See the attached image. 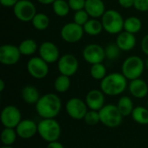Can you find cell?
Returning <instances> with one entry per match:
<instances>
[{
	"label": "cell",
	"instance_id": "cell-2",
	"mask_svg": "<svg viewBox=\"0 0 148 148\" xmlns=\"http://www.w3.org/2000/svg\"><path fill=\"white\" fill-rule=\"evenodd\" d=\"M128 88L127 79L123 75L122 73L114 72L107 75L100 84L101 90L108 96H117L125 92Z\"/></svg>",
	"mask_w": 148,
	"mask_h": 148
},
{
	"label": "cell",
	"instance_id": "cell-13",
	"mask_svg": "<svg viewBox=\"0 0 148 148\" xmlns=\"http://www.w3.org/2000/svg\"><path fill=\"white\" fill-rule=\"evenodd\" d=\"M57 68L61 75L70 77L77 72L79 68V62L74 55L65 54L62 56L58 60Z\"/></svg>",
	"mask_w": 148,
	"mask_h": 148
},
{
	"label": "cell",
	"instance_id": "cell-27",
	"mask_svg": "<svg viewBox=\"0 0 148 148\" xmlns=\"http://www.w3.org/2000/svg\"><path fill=\"white\" fill-rule=\"evenodd\" d=\"M17 134L16 132L15 128H10V127H4L0 135L1 142L3 146H12L17 138Z\"/></svg>",
	"mask_w": 148,
	"mask_h": 148
},
{
	"label": "cell",
	"instance_id": "cell-37",
	"mask_svg": "<svg viewBox=\"0 0 148 148\" xmlns=\"http://www.w3.org/2000/svg\"><path fill=\"white\" fill-rule=\"evenodd\" d=\"M118 3L125 9H130L134 6V0H118Z\"/></svg>",
	"mask_w": 148,
	"mask_h": 148
},
{
	"label": "cell",
	"instance_id": "cell-18",
	"mask_svg": "<svg viewBox=\"0 0 148 148\" xmlns=\"http://www.w3.org/2000/svg\"><path fill=\"white\" fill-rule=\"evenodd\" d=\"M128 90L134 98L143 99L148 95V82L140 78L132 80L128 84Z\"/></svg>",
	"mask_w": 148,
	"mask_h": 148
},
{
	"label": "cell",
	"instance_id": "cell-6",
	"mask_svg": "<svg viewBox=\"0 0 148 148\" xmlns=\"http://www.w3.org/2000/svg\"><path fill=\"white\" fill-rule=\"evenodd\" d=\"M101 123L108 128L118 127L123 121V115L118 109L117 105L107 104L100 111Z\"/></svg>",
	"mask_w": 148,
	"mask_h": 148
},
{
	"label": "cell",
	"instance_id": "cell-44",
	"mask_svg": "<svg viewBox=\"0 0 148 148\" xmlns=\"http://www.w3.org/2000/svg\"><path fill=\"white\" fill-rule=\"evenodd\" d=\"M146 67L147 68V69H148V59L147 60V62H146Z\"/></svg>",
	"mask_w": 148,
	"mask_h": 148
},
{
	"label": "cell",
	"instance_id": "cell-16",
	"mask_svg": "<svg viewBox=\"0 0 148 148\" xmlns=\"http://www.w3.org/2000/svg\"><path fill=\"white\" fill-rule=\"evenodd\" d=\"M17 136L23 140H29L38 134V125L33 120H22L15 128Z\"/></svg>",
	"mask_w": 148,
	"mask_h": 148
},
{
	"label": "cell",
	"instance_id": "cell-28",
	"mask_svg": "<svg viewBox=\"0 0 148 148\" xmlns=\"http://www.w3.org/2000/svg\"><path fill=\"white\" fill-rule=\"evenodd\" d=\"M49 17L44 13H36L31 21L33 27L37 30H45L49 26Z\"/></svg>",
	"mask_w": 148,
	"mask_h": 148
},
{
	"label": "cell",
	"instance_id": "cell-21",
	"mask_svg": "<svg viewBox=\"0 0 148 148\" xmlns=\"http://www.w3.org/2000/svg\"><path fill=\"white\" fill-rule=\"evenodd\" d=\"M21 97L23 101L27 104H36V102L39 101L41 95L38 91V89L32 86V85H27L23 88L21 91Z\"/></svg>",
	"mask_w": 148,
	"mask_h": 148
},
{
	"label": "cell",
	"instance_id": "cell-39",
	"mask_svg": "<svg viewBox=\"0 0 148 148\" xmlns=\"http://www.w3.org/2000/svg\"><path fill=\"white\" fill-rule=\"evenodd\" d=\"M18 1L19 0H0V3L3 7H14Z\"/></svg>",
	"mask_w": 148,
	"mask_h": 148
},
{
	"label": "cell",
	"instance_id": "cell-1",
	"mask_svg": "<svg viewBox=\"0 0 148 148\" xmlns=\"http://www.w3.org/2000/svg\"><path fill=\"white\" fill-rule=\"evenodd\" d=\"M62 110L60 97L53 93L42 95L36 104V111L42 119H56Z\"/></svg>",
	"mask_w": 148,
	"mask_h": 148
},
{
	"label": "cell",
	"instance_id": "cell-35",
	"mask_svg": "<svg viewBox=\"0 0 148 148\" xmlns=\"http://www.w3.org/2000/svg\"><path fill=\"white\" fill-rule=\"evenodd\" d=\"M69 4L71 10L75 11H78L81 10H84L86 0H69Z\"/></svg>",
	"mask_w": 148,
	"mask_h": 148
},
{
	"label": "cell",
	"instance_id": "cell-40",
	"mask_svg": "<svg viewBox=\"0 0 148 148\" xmlns=\"http://www.w3.org/2000/svg\"><path fill=\"white\" fill-rule=\"evenodd\" d=\"M46 148H65V147H64V146H63L61 142H59V141L57 140V141H53V142H49V143H48V145H47Z\"/></svg>",
	"mask_w": 148,
	"mask_h": 148
},
{
	"label": "cell",
	"instance_id": "cell-33",
	"mask_svg": "<svg viewBox=\"0 0 148 148\" xmlns=\"http://www.w3.org/2000/svg\"><path fill=\"white\" fill-rule=\"evenodd\" d=\"M83 120H84L85 123L89 125V126H95L98 123H101V118H100L99 111L89 109L88 111V113L86 114Z\"/></svg>",
	"mask_w": 148,
	"mask_h": 148
},
{
	"label": "cell",
	"instance_id": "cell-7",
	"mask_svg": "<svg viewBox=\"0 0 148 148\" xmlns=\"http://www.w3.org/2000/svg\"><path fill=\"white\" fill-rule=\"evenodd\" d=\"M15 16L23 23L31 22L36 14L35 4L30 0H19L13 7Z\"/></svg>",
	"mask_w": 148,
	"mask_h": 148
},
{
	"label": "cell",
	"instance_id": "cell-8",
	"mask_svg": "<svg viewBox=\"0 0 148 148\" xmlns=\"http://www.w3.org/2000/svg\"><path fill=\"white\" fill-rule=\"evenodd\" d=\"M65 110L70 118L81 121L84 119L88 111V108L85 101L78 97H73L66 102Z\"/></svg>",
	"mask_w": 148,
	"mask_h": 148
},
{
	"label": "cell",
	"instance_id": "cell-12",
	"mask_svg": "<svg viewBox=\"0 0 148 148\" xmlns=\"http://www.w3.org/2000/svg\"><path fill=\"white\" fill-rule=\"evenodd\" d=\"M22 54L18 46L12 44H3L0 47V62L5 66H12L16 64Z\"/></svg>",
	"mask_w": 148,
	"mask_h": 148
},
{
	"label": "cell",
	"instance_id": "cell-36",
	"mask_svg": "<svg viewBox=\"0 0 148 148\" xmlns=\"http://www.w3.org/2000/svg\"><path fill=\"white\" fill-rule=\"evenodd\" d=\"M134 7L140 12H147L148 11V0H134Z\"/></svg>",
	"mask_w": 148,
	"mask_h": 148
},
{
	"label": "cell",
	"instance_id": "cell-32",
	"mask_svg": "<svg viewBox=\"0 0 148 148\" xmlns=\"http://www.w3.org/2000/svg\"><path fill=\"white\" fill-rule=\"evenodd\" d=\"M121 49L118 47L116 43H111L108 44L105 48V54H106V58L108 60H115L117 59L120 55H121Z\"/></svg>",
	"mask_w": 148,
	"mask_h": 148
},
{
	"label": "cell",
	"instance_id": "cell-15",
	"mask_svg": "<svg viewBox=\"0 0 148 148\" xmlns=\"http://www.w3.org/2000/svg\"><path fill=\"white\" fill-rule=\"evenodd\" d=\"M39 56L43 59L47 63L52 64L58 62L60 59V51L58 47L52 42H43L38 48Z\"/></svg>",
	"mask_w": 148,
	"mask_h": 148
},
{
	"label": "cell",
	"instance_id": "cell-42",
	"mask_svg": "<svg viewBox=\"0 0 148 148\" xmlns=\"http://www.w3.org/2000/svg\"><path fill=\"white\" fill-rule=\"evenodd\" d=\"M4 88H5V83H4V81L3 80H0V92L2 93L3 90H4Z\"/></svg>",
	"mask_w": 148,
	"mask_h": 148
},
{
	"label": "cell",
	"instance_id": "cell-30",
	"mask_svg": "<svg viewBox=\"0 0 148 148\" xmlns=\"http://www.w3.org/2000/svg\"><path fill=\"white\" fill-rule=\"evenodd\" d=\"M71 85V81L70 77L64 75H60L57 76V78L55 80L54 82V88L56 92L58 93H65L67 92Z\"/></svg>",
	"mask_w": 148,
	"mask_h": 148
},
{
	"label": "cell",
	"instance_id": "cell-29",
	"mask_svg": "<svg viewBox=\"0 0 148 148\" xmlns=\"http://www.w3.org/2000/svg\"><path fill=\"white\" fill-rule=\"evenodd\" d=\"M52 9L54 13L60 16V17H64L69 13V2L66 0H56L52 3Z\"/></svg>",
	"mask_w": 148,
	"mask_h": 148
},
{
	"label": "cell",
	"instance_id": "cell-9",
	"mask_svg": "<svg viewBox=\"0 0 148 148\" xmlns=\"http://www.w3.org/2000/svg\"><path fill=\"white\" fill-rule=\"evenodd\" d=\"M22 121V114L18 108L14 105H8L2 109L1 123L4 127L16 128Z\"/></svg>",
	"mask_w": 148,
	"mask_h": 148
},
{
	"label": "cell",
	"instance_id": "cell-3",
	"mask_svg": "<svg viewBox=\"0 0 148 148\" xmlns=\"http://www.w3.org/2000/svg\"><path fill=\"white\" fill-rule=\"evenodd\" d=\"M38 134L46 142L57 141L62 134V127L56 119H42L38 123Z\"/></svg>",
	"mask_w": 148,
	"mask_h": 148
},
{
	"label": "cell",
	"instance_id": "cell-34",
	"mask_svg": "<svg viewBox=\"0 0 148 148\" xmlns=\"http://www.w3.org/2000/svg\"><path fill=\"white\" fill-rule=\"evenodd\" d=\"M73 19L75 23L83 27L85 23L90 19V16L85 10H81L75 11V13L74 14Z\"/></svg>",
	"mask_w": 148,
	"mask_h": 148
},
{
	"label": "cell",
	"instance_id": "cell-14",
	"mask_svg": "<svg viewBox=\"0 0 148 148\" xmlns=\"http://www.w3.org/2000/svg\"><path fill=\"white\" fill-rule=\"evenodd\" d=\"M84 60L93 65L96 63H101L106 59L105 49L96 43H91L87 45L82 51Z\"/></svg>",
	"mask_w": 148,
	"mask_h": 148
},
{
	"label": "cell",
	"instance_id": "cell-5",
	"mask_svg": "<svg viewBox=\"0 0 148 148\" xmlns=\"http://www.w3.org/2000/svg\"><path fill=\"white\" fill-rule=\"evenodd\" d=\"M144 69L145 62L138 56H131L127 57L121 65V73L130 81L140 78Z\"/></svg>",
	"mask_w": 148,
	"mask_h": 148
},
{
	"label": "cell",
	"instance_id": "cell-22",
	"mask_svg": "<svg viewBox=\"0 0 148 148\" xmlns=\"http://www.w3.org/2000/svg\"><path fill=\"white\" fill-rule=\"evenodd\" d=\"M84 32L91 36H95L100 35L103 30V26L101 21L98 18H90L83 26Z\"/></svg>",
	"mask_w": 148,
	"mask_h": 148
},
{
	"label": "cell",
	"instance_id": "cell-4",
	"mask_svg": "<svg viewBox=\"0 0 148 148\" xmlns=\"http://www.w3.org/2000/svg\"><path fill=\"white\" fill-rule=\"evenodd\" d=\"M101 18L103 29L112 35H118L124 30V18L121 14L115 10H108Z\"/></svg>",
	"mask_w": 148,
	"mask_h": 148
},
{
	"label": "cell",
	"instance_id": "cell-11",
	"mask_svg": "<svg viewBox=\"0 0 148 148\" xmlns=\"http://www.w3.org/2000/svg\"><path fill=\"white\" fill-rule=\"evenodd\" d=\"M84 33L85 32L82 26L72 22L62 26L61 29V37L66 42L75 43L82 38Z\"/></svg>",
	"mask_w": 148,
	"mask_h": 148
},
{
	"label": "cell",
	"instance_id": "cell-25",
	"mask_svg": "<svg viewBox=\"0 0 148 148\" xmlns=\"http://www.w3.org/2000/svg\"><path fill=\"white\" fill-rule=\"evenodd\" d=\"M142 28L141 20L137 16H129L125 19L124 30L132 34H136L140 31Z\"/></svg>",
	"mask_w": 148,
	"mask_h": 148
},
{
	"label": "cell",
	"instance_id": "cell-10",
	"mask_svg": "<svg viewBox=\"0 0 148 148\" xmlns=\"http://www.w3.org/2000/svg\"><path fill=\"white\" fill-rule=\"evenodd\" d=\"M27 70L33 78L41 80L45 78L49 74V63L40 56H34L29 60L27 63Z\"/></svg>",
	"mask_w": 148,
	"mask_h": 148
},
{
	"label": "cell",
	"instance_id": "cell-17",
	"mask_svg": "<svg viewBox=\"0 0 148 148\" xmlns=\"http://www.w3.org/2000/svg\"><path fill=\"white\" fill-rule=\"evenodd\" d=\"M85 101L90 110L100 111L105 106V94L101 89H92L88 92Z\"/></svg>",
	"mask_w": 148,
	"mask_h": 148
},
{
	"label": "cell",
	"instance_id": "cell-19",
	"mask_svg": "<svg viewBox=\"0 0 148 148\" xmlns=\"http://www.w3.org/2000/svg\"><path fill=\"white\" fill-rule=\"evenodd\" d=\"M116 44L121 51H130L136 46L135 35L123 30L117 35Z\"/></svg>",
	"mask_w": 148,
	"mask_h": 148
},
{
	"label": "cell",
	"instance_id": "cell-23",
	"mask_svg": "<svg viewBox=\"0 0 148 148\" xmlns=\"http://www.w3.org/2000/svg\"><path fill=\"white\" fill-rule=\"evenodd\" d=\"M117 107L124 117H127V116L131 115L134 109V102H133L132 99L127 95L121 96L119 99L118 103H117Z\"/></svg>",
	"mask_w": 148,
	"mask_h": 148
},
{
	"label": "cell",
	"instance_id": "cell-45",
	"mask_svg": "<svg viewBox=\"0 0 148 148\" xmlns=\"http://www.w3.org/2000/svg\"><path fill=\"white\" fill-rule=\"evenodd\" d=\"M147 108H148V100H147Z\"/></svg>",
	"mask_w": 148,
	"mask_h": 148
},
{
	"label": "cell",
	"instance_id": "cell-26",
	"mask_svg": "<svg viewBox=\"0 0 148 148\" xmlns=\"http://www.w3.org/2000/svg\"><path fill=\"white\" fill-rule=\"evenodd\" d=\"M133 120L140 125H148V108L138 106L135 107L132 113Z\"/></svg>",
	"mask_w": 148,
	"mask_h": 148
},
{
	"label": "cell",
	"instance_id": "cell-31",
	"mask_svg": "<svg viewBox=\"0 0 148 148\" xmlns=\"http://www.w3.org/2000/svg\"><path fill=\"white\" fill-rule=\"evenodd\" d=\"M90 75L95 80L101 81L107 75V69L105 65L102 62L93 64L90 69Z\"/></svg>",
	"mask_w": 148,
	"mask_h": 148
},
{
	"label": "cell",
	"instance_id": "cell-38",
	"mask_svg": "<svg viewBox=\"0 0 148 148\" xmlns=\"http://www.w3.org/2000/svg\"><path fill=\"white\" fill-rule=\"evenodd\" d=\"M140 47H141V49L143 51V53L145 55L148 56V34L146 35L143 39L141 40V43H140Z\"/></svg>",
	"mask_w": 148,
	"mask_h": 148
},
{
	"label": "cell",
	"instance_id": "cell-43",
	"mask_svg": "<svg viewBox=\"0 0 148 148\" xmlns=\"http://www.w3.org/2000/svg\"><path fill=\"white\" fill-rule=\"evenodd\" d=\"M1 148H14V147H12V146H3Z\"/></svg>",
	"mask_w": 148,
	"mask_h": 148
},
{
	"label": "cell",
	"instance_id": "cell-20",
	"mask_svg": "<svg viewBox=\"0 0 148 148\" xmlns=\"http://www.w3.org/2000/svg\"><path fill=\"white\" fill-rule=\"evenodd\" d=\"M84 10L91 18H100L106 11V7L102 0H86Z\"/></svg>",
	"mask_w": 148,
	"mask_h": 148
},
{
	"label": "cell",
	"instance_id": "cell-41",
	"mask_svg": "<svg viewBox=\"0 0 148 148\" xmlns=\"http://www.w3.org/2000/svg\"><path fill=\"white\" fill-rule=\"evenodd\" d=\"M42 4H52L56 0H37Z\"/></svg>",
	"mask_w": 148,
	"mask_h": 148
},
{
	"label": "cell",
	"instance_id": "cell-24",
	"mask_svg": "<svg viewBox=\"0 0 148 148\" xmlns=\"http://www.w3.org/2000/svg\"><path fill=\"white\" fill-rule=\"evenodd\" d=\"M19 50L23 56H32L38 50V45L34 39H25L18 45Z\"/></svg>",
	"mask_w": 148,
	"mask_h": 148
}]
</instances>
